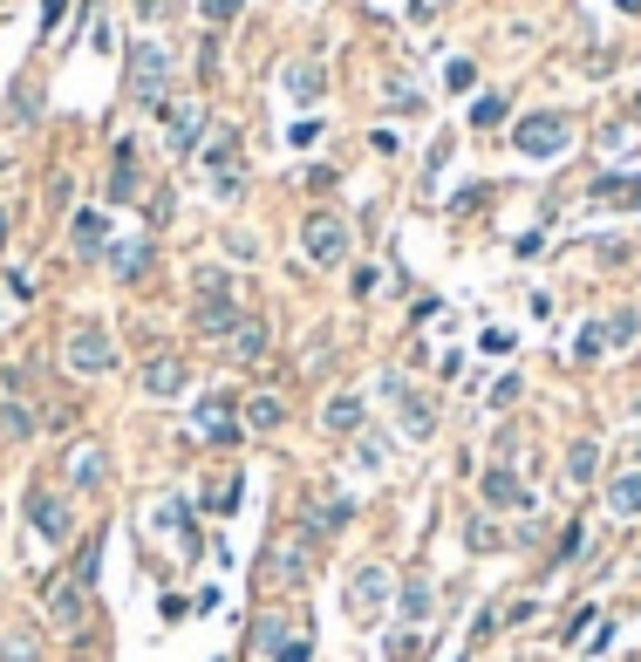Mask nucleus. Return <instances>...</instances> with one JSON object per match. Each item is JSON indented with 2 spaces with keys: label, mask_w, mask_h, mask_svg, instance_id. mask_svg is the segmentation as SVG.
I'll return each mask as SVG.
<instances>
[{
  "label": "nucleus",
  "mask_w": 641,
  "mask_h": 662,
  "mask_svg": "<svg viewBox=\"0 0 641 662\" xmlns=\"http://www.w3.org/2000/svg\"><path fill=\"white\" fill-rule=\"evenodd\" d=\"M96 560H103V540H89V546H82L76 560H69V574H62V581L41 594L48 622H55V628H69V635H76V628L89 622V587H96Z\"/></svg>",
  "instance_id": "f257e3e1"
},
{
  "label": "nucleus",
  "mask_w": 641,
  "mask_h": 662,
  "mask_svg": "<svg viewBox=\"0 0 641 662\" xmlns=\"http://www.w3.org/2000/svg\"><path fill=\"white\" fill-rule=\"evenodd\" d=\"M164 89H171V55H164V41H137V48H130V103L157 110Z\"/></svg>",
  "instance_id": "f03ea898"
},
{
  "label": "nucleus",
  "mask_w": 641,
  "mask_h": 662,
  "mask_svg": "<svg viewBox=\"0 0 641 662\" xmlns=\"http://www.w3.org/2000/svg\"><path fill=\"white\" fill-rule=\"evenodd\" d=\"M116 369V342H110V328L103 321H76L69 328V376H110Z\"/></svg>",
  "instance_id": "7ed1b4c3"
},
{
  "label": "nucleus",
  "mask_w": 641,
  "mask_h": 662,
  "mask_svg": "<svg viewBox=\"0 0 641 662\" xmlns=\"http://www.w3.org/2000/svg\"><path fill=\"white\" fill-rule=\"evenodd\" d=\"M205 178H212V192L219 198H239L246 192V171H239V130H226V123H219V130H212V137H205Z\"/></svg>",
  "instance_id": "20e7f679"
},
{
  "label": "nucleus",
  "mask_w": 641,
  "mask_h": 662,
  "mask_svg": "<svg viewBox=\"0 0 641 662\" xmlns=\"http://www.w3.org/2000/svg\"><path fill=\"white\" fill-rule=\"evenodd\" d=\"M314 533H287V540H273V553H266V581L273 587H301L307 574H314Z\"/></svg>",
  "instance_id": "39448f33"
},
{
  "label": "nucleus",
  "mask_w": 641,
  "mask_h": 662,
  "mask_svg": "<svg viewBox=\"0 0 641 662\" xmlns=\"http://www.w3.org/2000/svg\"><path fill=\"white\" fill-rule=\"evenodd\" d=\"M512 144H519L526 157H560L566 144H573V123L553 117V110H539V117H519V123H512Z\"/></svg>",
  "instance_id": "423d86ee"
},
{
  "label": "nucleus",
  "mask_w": 641,
  "mask_h": 662,
  "mask_svg": "<svg viewBox=\"0 0 641 662\" xmlns=\"http://www.w3.org/2000/svg\"><path fill=\"white\" fill-rule=\"evenodd\" d=\"M301 246H307L314 267H341V260H348V219H341V212H314L301 226Z\"/></svg>",
  "instance_id": "0eeeda50"
},
{
  "label": "nucleus",
  "mask_w": 641,
  "mask_h": 662,
  "mask_svg": "<svg viewBox=\"0 0 641 662\" xmlns=\"http://www.w3.org/2000/svg\"><path fill=\"white\" fill-rule=\"evenodd\" d=\"M28 526H35L41 540H48V553H55V546H69V533H76V519H69V499H55L48 485H35V492H28Z\"/></svg>",
  "instance_id": "6e6552de"
},
{
  "label": "nucleus",
  "mask_w": 641,
  "mask_h": 662,
  "mask_svg": "<svg viewBox=\"0 0 641 662\" xmlns=\"http://www.w3.org/2000/svg\"><path fill=\"white\" fill-rule=\"evenodd\" d=\"M382 396L396 403V417H403V437L430 444V430H437V410H430V403L410 390V376H382Z\"/></svg>",
  "instance_id": "1a4fd4ad"
},
{
  "label": "nucleus",
  "mask_w": 641,
  "mask_h": 662,
  "mask_svg": "<svg viewBox=\"0 0 641 662\" xmlns=\"http://www.w3.org/2000/svg\"><path fill=\"white\" fill-rule=\"evenodd\" d=\"M478 492H485V506H498V512H532V506H539V492H532L512 465H485Z\"/></svg>",
  "instance_id": "9d476101"
},
{
  "label": "nucleus",
  "mask_w": 641,
  "mask_h": 662,
  "mask_svg": "<svg viewBox=\"0 0 641 662\" xmlns=\"http://www.w3.org/2000/svg\"><path fill=\"white\" fill-rule=\"evenodd\" d=\"M35 403H28V396H21V383H14V369H0V437H14V444H21V437H35Z\"/></svg>",
  "instance_id": "9b49d317"
},
{
  "label": "nucleus",
  "mask_w": 641,
  "mask_h": 662,
  "mask_svg": "<svg viewBox=\"0 0 641 662\" xmlns=\"http://www.w3.org/2000/svg\"><path fill=\"white\" fill-rule=\"evenodd\" d=\"M382 608H389V574H382V567H355V581H348V615L369 622Z\"/></svg>",
  "instance_id": "f8f14e48"
},
{
  "label": "nucleus",
  "mask_w": 641,
  "mask_h": 662,
  "mask_svg": "<svg viewBox=\"0 0 641 662\" xmlns=\"http://www.w3.org/2000/svg\"><path fill=\"white\" fill-rule=\"evenodd\" d=\"M191 321H198V335H212V342H232V328H239L246 314H239V301H232V294H205V301L191 308Z\"/></svg>",
  "instance_id": "ddd939ff"
},
{
  "label": "nucleus",
  "mask_w": 641,
  "mask_h": 662,
  "mask_svg": "<svg viewBox=\"0 0 641 662\" xmlns=\"http://www.w3.org/2000/svg\"><path fill=\"white\" fill-rule=\"evenodd\" d=\"M151 533H171L185 560L198 553V533H191V519H185V499H157V506H151Z\"/></svg>",
  "instance_id": "4468645a"
},
{
  "label": "nucleus",
  "mask_w": 641,
  "mask_h": 662,
  "mask_svg": "<svg viewBox=\"0 0 641 662\" xmlns=\"http://www.w3.org/2000/svg\"><path fill=\"white\" fill-rule=\"evenodd\" d=\"M191 430H198L205 444H232V437H239V424H232V403H226V396H205V403H198V417H191Z\"/></svg>",
  "instance_id": "2eb2a0df"
},
{
  "label": "nucleus",
  "mask_w": 641,
  "mask_h": 662,
  "mask_svg": "<svg viewBox=\"0 0 641 662\" xmlns=\"http://www.w3.org/2000/svg\"><path fill=\"white\" fill-rule=\"evenodd\" d=\"M103 478H110L103 444H76V451H69V485H76V492H103Z\"/></svg>",
  "instance_id": "dca6fc26"
},
{
  "label": "nucleus",
  "mask_w": 641,
  "mask_h": 662,
  "mask_svg": "<svg viewBox=\"0 0 641 662\" xmlns=\"http://www.w3.org/2000/svg\"><path fill=\"white\" fill-rule=\"evenodd\" d=\"M137 383H144V390H151L157 403H171V396L185 390V362H178V355H151V362H144V376H137Z\"/></svg>",
  "instance_id": "f3484780"
},
{
  "label": "nucleus",
  "mask_w": 641,
  "mask_h": 662,
  "mask_svg": "<svg viewBox=\"0 0 641 662\" xmlns=\"http://www.w3.org/2000/svg\"><path fill=\"white\" fill-rule=\"evenodd\" d=\"M110 273L116 280H144V273H151V239H123V246H110Z\"/></svg>",
  "instance_id": "a211bd4d"
},
{
  "label": "nucleus",
  "mask_w": 641,
  "mask_h": 662,
  "mask_svg": "<svg viewBox=\"0 0 641 662\" xmlns=\"http://www.w3.org/2000/svg\"><path fill=\"white\" fill-rule=\"evenodd\" d=\"M266 342H273V328H266L260 314H246V321L232 328V342H226V349L239 355V362H260V355H266Z\"/></svg>",
  "instance_id": "6ab92c4d"
},
{
  "label": "nucleus",
  "mask_w": 641,
  "mask_h": 662,
  "mask_svg": "<svg viewBox=\"0 0 641 662\" xmlns=\"http://www.w3.org/2000/svg\"><path fill=\"white\" fill-rule=\"evenodd\" d=\"M321 89H328V69L321 62H287V96L294 103H321Z\"/></svg>",
  "instance_id": "aec40b11"
},
{
  "label": "nucleus",
  "mask_w": 641,
  "mask_h": 662,
  "mask_svg": "<svg viewBox=\"0 0 641 662\" xmlns=\"http://www.w3.org/2000/svg\"><path fill=\"white\" fill-rule=\"evenodd\" d=\"M76 253L82 260H96V253H110V219H103V212H76Z\"/></svg>",
  "instance_id": "412c9836"
},
{
  "label": "nucleus",
  "mask_w": 641,
  "mask_h": 662,
  "mask_svg": "<svg viewBox=\"0 0 641 662\" xmlns=\"http://www.w3.org/2000/svg\"><path fill=\"white\" fill-rule=\"evenodd\" d=\"M607 512H614V519H641V471H621V478L607 485Z\"/></svg>",
  "instance_id": "4be33fe9"
},
{
  "label": "nucleus",
  "mask_w": 641,
  "mask_h": 662,
  "mask_svg": "<svg viewBox=\"0 0 641 662\" xmlns=\"http://www.w3.org/2000/svg\"><path fill=\"white\" fill-rule=\"evenodd\" d=\"M594 471H601V444H594V437H573V444H566V478H573V485H594Z\"/></svg>",
  "instance_id": "5701e85b"
},
{
  "label": "nucleus",
  "mask_w": 641,
  "mask_h": 662,
  "mask_svg": "<svg viewBox=\"0 0 641 662\" xmlns=\"http://www.w3.org/2000/svg\"><path fill=\"white\" fill-rule=\"evenodd\" d=\"M110 198H116V205L137 198V144H116V157H110Z\"/></svg>",
  "instance_id": "b1692460"
},
{
  "label": "nucleus",
  "mask_w": 641,
  "mask_h": 662,
  "mask_svg": "<svg viewBox=\"0 0 641 662\" xmlns=\"http://www.w3.org/2000/svg\"><path fill=\"white\" fill-rule=\"evenodd\" d=\"M287 424V396H246V430H280Z\"/></svg>",
  "instance_id": "393cba45"
},
{
  "label": "nucleus",
  "mask_w": 641,
  "mask_h": 662,
  "mask_svg": "<svg viewBox=\"0 0 641 662\" xmlns=\"http://www.w3.org/2000/svg\"><path fill=\"white\" fill-rule=\"evenodd\" d=\"M355 424H362V396H328V410H321V430L348 437Z\"/></svg>",
  "instance_id": "a878e982"
},
{
  "label": "nucleus",
  "mask_w": 641,
  "mask_h": 662,
  "mask_svg": "<svg viewBox=\"0 0 641 662\" xmlns=\"http://www.w3.org/2000/svg\"><path fill=\"white\" fill-rule=\"evenodd\" d=\"M430 615H437V587L416 574V581L403 587V622H430Z\"/></svg>",
  "instance_id": "bb28decb"
},
{
  "label": "nucleus",
  "mask_w": 641,
  "mask_h": 662,
  "mask_svg": "<svg viewBox=\"0 0 641 662\" xmlns=\"http://www.w3.org/2000/svg\"><path fill=\"white\" fill-rule=\"evenodd\" d=\"M198 130H205V110H198V103H178V110H171V144L191 151V144H198Z\"/></svg>",
  "instance_id": "cd10ccee"
},
{
  "label": "nucleus",
  "mask_w": 641,
  "mask_h": 662,
  "mask_svg": "<svg viewBox=\"0 0 641 662\" xmlns=\"http://www.w3.org/2000/svg\"><path fill=\"white\" fill-rule=\"evenodd\" d=\"M635 335H641V314H635V308L607 314V328H601V342H607V349H628V342H635Z\"/></svg>",
  "instance_id": "c85d7f7f"
},
{
  "label": "nucleus",
  "mask_w": 641,
  "mask_h": 662,
  "mask_svg": "<svg viewBox=\"0 0 641 662\" xmlns=\"http://www.w3.org/2000/svg\"><path fill=\"white\" fill-rule=\"evenodd\" d=\"M601 205H641V178H594Z\"/></svg>",
  "instance_id": "c756f323"
},
{
  "label": "nucleus",
  "mask_w": 641,
  "mask_h": 662,
  "mask_svg": "<svg viewBox=\"0 0 641 662\" xmlns=\"http://www.w3.org/2000/svg\"><path fill=\"white\" fill-rule=\"evenodd\" d=\"M505 123V96L485 89V96H471V130H498Z\"/></svg>",
  "instance_id": "7c9ffc66"
},
{
  "label": "nucleus",
  "mask_w": 641,
  "mask_h": 662,
  "mask_svg": "<svg viewBox=\"0 0 641 662\" xmlns=\"http://www.w3.org/2000/svg\"><path fill=\"white\" fill-rule=\"evenodd\" d=\"M198 14H205V28H226L232 14H239V0H198Z\"/></svg>",
  "instance_id": "2f4dec72"
},
{
  "label": "nucleus",
  "mask_w": 641,
  "mask_h": 662,
  "mask_svg": "<svg viewBox=\"0 0 641 662\" xmlns=\"http://www.w3.org/2000/svg\"><path fill=\"white\" fill-rule=\"evenodd\" d=\"M205 506H212V512H232V506H239V478H219V492H205Z\"/></svg>",
  "instance_id": "473e14b6"
},
{
  "label": "nucleus",
  "mask_w": 641,
  "mask_h": 662,
  "mask_svg": "<svg viewBox=\"0 0 641 662\" xmlns=\"http://www.w3.org/2000/svg\"><path fill=\"white\" fill-rule=\"evenodd\" d=\"M519 390H526L519 376H498V390H491V410H505V403H519Z\"/></svg>",
  "instance_id": "72a5a7b5"
},
{
  "label": "nucleus",
  "mask_w": 641,
  "mask_h": 662,
  "mask_svg": "<svg viewBox=\"0 0 641 662\" xmlns=\"http://www.w3.org/2000/svg\"><path fill=\"white\" fill-rule=\"evenodd\" d=\"M601 349H607V342H601V328H580V342H573V355H580V362H594Z\"/></svg>",
  "instance_id": "f704fd0d"
},
{
  "label": "nucleus",
  "mask_w": 641,
  "mask_h": 662,
  "mask_svg": "<svg viewBox=\"0 0 641 662\" xmlns=\"http://www.w3.org/2000/svg\"><path fill=\"white\" fill-rule=\"evenodd\" d=\"M62 14H69V0H41V35H55V28H62Z\"/></svg>",
  "instance_id": "c9c22d12"
},
{
  "label": "nucleus",
  "mask_w": 641,
  "mask_h": 662,
  "mask_svg": "<svg viewBox=\"0 0 641 662\" xmlns=\"http://www.w3.org/2000/svg\"><path fill=\"white\" fill-rule=\"evenodd\" d=\"M471 546H478V553H485V546H505V533H498L491 519H478V526H471Z\"/></svg>",
  "instance_id": "e433bc0d"
},
{
  "label": "nucleus",
  "mask_w": 641,
  "mask_h": 662,
  "mask_svg": "<svg viewBox=\"0 0 641 662\" xmlns=\"http://www.w3.org/2000/svg\"><path fill=\"white\" fill-rule=\"evenodd\" d=\"M307 656H314V642H307V635H294V642H287L273 662H307Z\"/></svg>",
  "instance_id": "4c0bfd02"
},
{
  "label": "nucleus",
  "mask_w": 641,
  "mask_h": 662,
  "mask_svg": "<svg viewBox=\"0 0 641 662\" xmlns=\"http://www.w3.org/2000/svg\"><path fill=\"white\" fill-rule=\"evenodd\" d=\"M382 656H389V662H410V656H416V635H396V642H389Z\"/></svg>",
  "instance_id": "58836bf2"
},
{
  "label": "nucleus",
  "mask_w": 641,
  "mask_h": 662,
  "mask_svg": "<svg viewBox=\"0 0 641 662\" xmlns=\"http://www.w3.org/2000/svg\"><path fill=\"white\" fill-rule=\"evenodd\" d=\"M444 82H451V89H471V82H478V69H471V62H451V76H444Z\"/></svg>",
  "instance_id": "ea45409f"
},
{
  "label": "nucleus",
  "mask_w": 641,
  "mask_h": 662,
  "mask_svg": "<svg viewBox=\"0 0 641 662\" xmlns=\"http://www.w3.org/2000/svg\"><path fill=\"white\" fill-rule=\"evenodd\" d=\"M137 7H144L151 21H171V7H178V0H137Z\"/></svg>",
  "instance_id": "a19ab883"
},
{
  "label": "nucleus",
  "mask_w": 641,
  "mask_h": 662,
  "mask_svg": "<svg viewBox=\"0 0 641 662\" xmlns=\"http://www.w3.org/2000/svg\"><path fill=\"white\" fill-rule=\"evenodd\" d=\"M430 7H451V0H416V14H430Z\"/></svg>",
  "instance_id": "79ce46f5"
},
{
  "label": "nucleus",
  "mask_w": 641,
  "mask_h": 662,
  "mask_svg": "<svg viewBox=\"0 0 641 662\" xmlns=\"http://www.w3.org/2000/svg\"><path fill=\"white\" fill-rule=\"evenodd\" d=\"M621 14H641V0H621Z\"/></svg>",
  "instance_id": "37998d69"
},
{
  "label": "nucleus",
  "mask_w": 641,
  "mask_h": 662,
  "mask_svg": "<svg viewBox=\"0 0 641 662\" xmlns=\"http://www.w3.org/2000/svg\"><path fill=\"white\" fill-rule=\"evenodd\" d=\"M0 171H7V157H0Z\"/></svg>",
  "instance_id": "c03bdc74"
},
{
  "label": "nucleus",
  "mask_w": 641,
  "mask_h": 662,
  "mask_svg": "<svg viewBox=\"0 0 641 662\" xmlns=\"http://www.w3.org/2000/svg\"><path fill=\"white\" fill-rule=\"evenodd\" d=\"M0 233H7V219H0Z\"/></svg>",
  "instance_id": "a18cd8bd"
}]
</instances>
